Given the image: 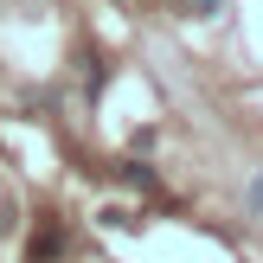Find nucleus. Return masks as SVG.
<instances>
[{
    "label": "nucleus",
    "instance_id": "3",
    "mask_svg": "<svg viewBox=\"0 0 263 263\" xmlns=\"http://www.w3.org/2000/svg\"><path fill=\"white\" fill-rule=\"evenodd\" d=\"M251 205H263V180H257V193H251Z\"/></svg>",
    "mask_w": 263,
    "mask_h": 263
},
{
    "label": "nucleus",
    "instance_id": "2",
    "mask_svg": "<svg viewBox=\"0 0 263 263\" xmlns=\"http://www.w3.org/2000/svg\"><path fill=\"white\" fill-rule=\"evenodd\" d=\"M186 7H193V13H218V0H186Z\"/></svg>",
    "mask_w": 263,
    "mask_h": 263
},
{
    "label": "nucleus",
    "instance_id": "1",
    "mask_svg": "<svg viewBox=\"0 0 263 263\" xmlns=\"http://www.w3.org/2000/svg\"><path fill=\"white\" fill-rule=\"evenodd\" d=\"M51 257H58V231H39V238H32V263H51Z\"/></svg>",
    "mask_w": 263,
    "mask_h": 263
}]
</instances>
